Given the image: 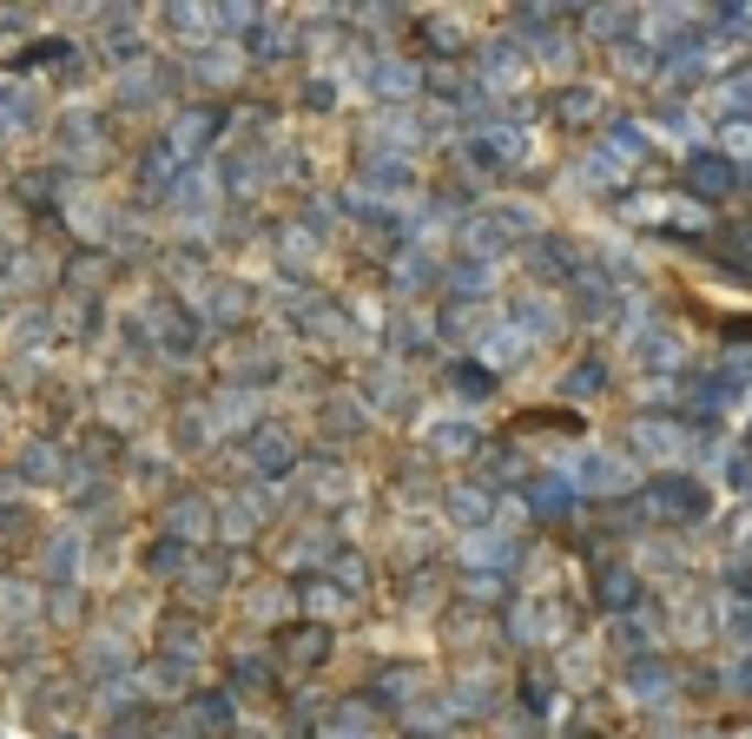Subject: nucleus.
I'll return each instance as SVG.
<instances>
[{
    "label": "nucleus",
    "instance_id": "f257e3e1",
    "mask_svg": "<svg viewBox=\"0 0 752 739\" xmlns=\"http://www.w3.org/2000/svg\"><path fill=\"white\" fill-rule=\"evenodd\" d=\"M449 383H456L462 396H489V370H476V363H456V370H449Z\"/></svg>",
    "mask_w": 752,
    "mask_h": 739
},
{
    "label": "nucleus",
    "instance_id": "f03ea898",
    "mask_svg": "<svg viewBox=\"0 0 752 739\" xmlns=\"http://www.w3.org/2000/svg\"><path fill=\"white\" fill-rule=\"evenodd\" d=\"M258 463H264V476H284V463H291V449H284L277 436H258Z\"/></svg>",
    "mask_w": 752,
    "mask_h": 739
}]
</instances>
